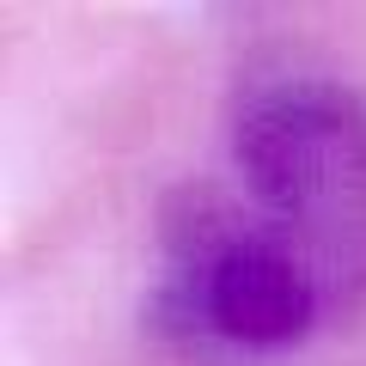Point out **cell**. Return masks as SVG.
<instances>
[{"label":"cell","mask_w":366,"mask_h":366,"mask_svg":"<svg viewBox=\"0 0 366 366\" xmlns=\"http://www.w3.org/2000/svg\"><path fill=\"white\" fill-rule=\"evenodd\" d=\"M232 159L244 208L312 274L324 312H354L366 300V104L336 79L250 86Z\"/></svg>","instance_id":"cell-1"}]
</instances>
